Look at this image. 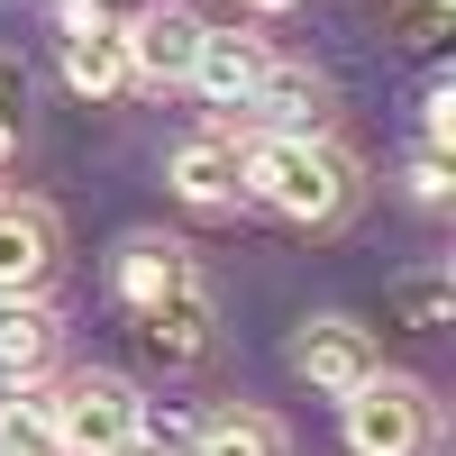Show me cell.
<instances>
[{
  "label": "cell",
  "mask_w": 456,
  "mask_h": 456,
  "mask_svg": "<svg viewBox=\"0 0 456 456\" xmlns=\"http://www.w3.org/2000/svg\"><path fill=\"white\" fill-rule=\"evenodd\" d=\"M64 83L92 92V101H110V92L128 83V37H119V19H101V10L64 19Z\"/></svg>",
  "instance_id": "30bf717a"
},
{
  "label": "cell",
  "mask_w": 456,
  "mask_h": 456,
  "mask_svg": "<svg viewBox=\"0 0 456 456\" xmlns=\"http://www.w3.org/2000/svg\"><path fill=\"white\" fill-rule=\"evenodd\" d=\"M119 37H128V83H192L210 19H192V10H174V0H156V10L128 19Z\"/></svg>",
  "instance_id": "5b68a950"
},
{
  "label": "cell",
  "mask_w": 456,
  "mask_h": 456,
  "mask_svg": "<svg viewBox=\"0 0 456 456\" xmlns=\"http://www.w3.org/2000/svg\"><path fill=\"white\" fill-rule=\"evenodd\" d=\"M174 283H192V247H183V238H156V228H137V238L119 247V265H110V292H119L128 311L165 301Z\"/></svg>",
  "instance_id": "7c38bea8"
},
{
  "label": "cell",
  "mask_w": 456,
  "mask_h": 456,
  "mask_svg": "<svg viewBox=\"0 0 456 456\" xmlns=\"http://www.w3.org/2000/svg\"><path fill=\"white\" fill-rule=\"evenodd\" d=\"M55 256H64V228H55L46 201H0V292L28 301L55 274Z\"/></svg>",
  "instance_id": "8992f818"
},
{
  "label": "cell",
  "mask_w": 456,
  "mask_h": 456,
  "mask_svg": "<svg viewBox=\"0 0 456 456\" xmlns=\"http://www.w3.org/2000/svg\"><path fill=\"white\" fill-rule=\"evenodd\" d=\"M247 10H292V0H247Z\"/></svg>",
  "instance_id": "44dd1931"
},
{
  "label": "cell",
  "mask_w": 456,
  "mask_h": 456,
  "mask_svg": "<svg viewBox=\"0 0 456 456\" xmlns=\"http://www.w3.org/2000/svg\"><path fill=\"white\" fill-rule=\"evenodd\" d=\"M420 110H429V119H420V137H429L420 156H447V146H456V83H429Z\"/></svg>",
  "instance_id": "e0dca14e"
},
{
  "label": "cell",
  "mask_w": 456,
  "mask_h": 456,
  "mask_svg": "<svg viewBox=\"0 0 456 456\" xmlns=\"http://www.w3.org/2000/svg\"><path fill=\"white\" fill-rule=\"evenodd\" d=\"M128 438H146V402H137L128 374L83 365V374L55 384V447L64 456H119Z\"/></svg>",
  "instance_id": "7a4b0ae2"
},
{
  "label": "cell",
  "mask_w": 456,
  "mask_h": 456,
  "mask_svg": "<svg viewBox=\"0 0 456 456\" xmlns=\"http://www.w3.org/2000/svg\"><path fill=\"white\" fill-rule=\"evenodd\" d=\"M247 192L265 210L301 219V228H329L356 201V165H347V146H329V137H256L247 146Z\"/></svg>",
  "instance_id": "6da1fadb"
},
{
  "label": "cell",
  "mask_w": 456,
  "mask_h": 456,
  "mask_svg": "<svg viewBox=\"0 0 456 456\" xmlns=\"http://www.w3.org/2000/svg\"><path fill=\"white\" fill-rule=\"evenodd\" d=\"M10 146H19V137H10V128H0V156H10Z\"/></svg>",
  "instance_id": "7402d4cb"
},
{
  "label": "cell",
  "mask_w": 456,
  "mask_h": 456,
  "mask_svg": "<svg viewBox=\"0 0 456 456\" xmlns=\"http://www.w3.org/2000/svg\"><path fill=\"white\" fill-rule=\"evenodd\" d=\"M192 456H283V429L265 411H210L192 429Z\"/></svg>",
  "instance_id": "9a60e30c"
},
{
  "label": "cell",
  "mask_w": 456,
  "mask_h": 456,
  "mask_svg": "<svg viewBox=\"0 0 456 456\" xmlns=\"http://www.w3.org/2000/svg\"><path fill=\"white\" fill-rule=\"evenodd\" d=\"M447 311H456V274L447 265H420V274L393 283V329H447Z\"/></svg>",
  "instance_id": "2e32d148"
},
{
  "label": "cell",
  "mask_w": 456,
  "mask_h": 456,
  "mask_svg": "<svg viewBox=\"0 0 456 456\" xmlns=\"http://www.w3.org/2000/svg\"><path fill=\"white\" fill-rule=\"evenodd\" d=\"M119 456H165V447H156V438H128V447H119Z\"/></svg>",
  "instance_id": "ffe728a7"
},
{
  "label": "cell",
  "mask_w": 456,
  "mask_h": 456,
  "mask_svg": "<svg viewBox=\"0 0 456 456\" xmlns=\"http://www.w3.org/2000/svg\"><path fill=\"white\" fill-rule=\"evenodd\" d=\"M19 110H28V64L0 46V128H10V137H19Z\"/></svg>",
  "instance_id": "ac0fdd59"
},
{
  "label": "cell",
  "mask_w": 456,
  "mask_h": 456,
  "mask_svg": "<svg viewBox=\"0 0 456 456\" xmlns=\"http://www.w3.org/2000/svg\"><path fill=\"white\" fill-rule=\"evenodd\" d=\"M438 438V402L411 374H365L347 393V447L356 456H429Z\"/></svg>",
  "instance_id": "3957f363"
},
{
  "label": "cell",
  "mask_w": 456,
  "mask_h": 456,
  "mask_svg": "<svg viewBox=\"0 0 456 456\" xmlns=\"http://www.w3.org/2000/svg\"><path fill=\"white\" fill-rule=\"evenodd\" d=\"M292 374L347 402V393L365 384V374H384V365H374V329H365V320H347V311L301 320V329H292Z\"/></svg>",
  "instance_id": "277c9868"
},
{
  "label": "cell",
  "mask_w": 456,
  "mask_h": 456,
  "mask_svg": "<svg viewBox=\"0 0 456 456\" xmlns=\"http://www.w3.org/2000/svg\"><path fill=\"white\" fill-rule=\"evenodd\" d=\"M165 183H174V192L192 201V210H228V201L247 192V146L228 137V128L183 137V146H174V165H165Z\"/></svg>",
  "instance_id": "52a82bcc"
},
{
  "label": "cell",
  "mask_w": 456,
  "mask_h": 456,
  "mask_svg": "<svg viewBox=\"0 0 456 456\" xmlns=\"http://www.w3.org/2000/svg\"><path fill=\"white\" fill-rule=\"evenodd\" d=\"M447 192H456V183H447V156H420V165H411V201H420V210H447Z\"/></svg>",
  "instance_id": "d6986e66"
},
{
  "label": "cell",
  "mask_w": 456,
  "mask_h": 456,
  "mask_svg": "<svg viewBox=\"0 0 456 456\" xmlns=\"http://www.w3.org/2000/svg\"><path fill=\"white\" fill-rule=\"evenodd\" d=\"M265 37H238V28H210L201 37V64H192V92L210 101V110H238L247 119V101H256V83H265Z\"/></svg>",
  "instance_id": "9c48e42d"
},
{
  "label": "cell",
  "mask_w": 456,
  "mask_h": 456,
  "mask_svg": "<svg viewBox=\"0 0 456 456\" xmlns=\"http://www.w3.org/2000/svg\"><path fill=\"white\" fill-rule=\"evenodd\" d=\"M137 347L156 356V365H192V356H210V292H201V274L174 283L165 301H146V311H137Z\"/></svg>",
  "instance_id": "ba28073f"
},
{
  "label": "cell",
  "mask_w": 456,
  "mask_h": 456,
  "mask_svg": "<svg viewBox=\"0 0 456 456\" xmlns=\"http://www.w3.org/2000/svg\"><path fill=\"white\" fill-rule=\"evenodd\" d=\"M256 119H265V137H320V119H329V83L311 64H265V83H256Z\"/></svg>",
  "instance_id": "8fae6325"
},
{
  "label": "cell",
  "mask_w": 456,
  "mask_h": 456,
  "mask_svg": "<svg viewBox=\"0 0 456 456\" xmlns=\"http://www.w3.org/2000/svg\"><path fill=\"white\" fill-rule=\"evenodd\" d=\"M55 365V311L46 301H0V374H19V384H37V374Z\"/></svg>",
  "instance_id": "4fadbf2b"
},
{
  "label": "cell",
  "mask_w": 456,
  "mask_h": 456,
  "mask_svg": "<svg viewBox=\"0 0 456 456\" xmlns=\"http://www.w3.org/2000/svg\"><path fill=\"white\" fill-rule=\"evenodd\" d=\"M0 456H64L55 447V384H19V402H0Z\"/></svg>",
  "instance_id": "5bb4252c"
}]
</instances>
